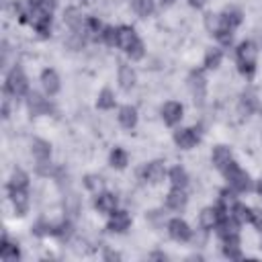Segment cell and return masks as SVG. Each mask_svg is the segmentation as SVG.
Listing matches in <instances>:
<instances>
[{
  "label": "cell",
  "mask_w": 262,
  "mask_h": 262,
  "mask_svg": "<svg viewBox=\"0 0 262 262\" xmlns=\"http://www.w3.org/2000/svg\"><path fill=\"white\" fill-rule=\"evenodd\" d=\"M235 57H237V68L244 76H252L256 72V61H258V47L254 41H242L235 49Z\"/></svg>",
  "instance_id": "1"
},
{
  "label": "cell",
  "mask_w": 262,
  "mask_h": 262,
  "mask_svg": "<svg viewBox=\"0 0 262 262\" xmlns=\"http://www.w3.org/2000/svg\"><path fill=\"white\" fill-rule=\"evenodd\" d=\"M221 172H223V178L227 180V186L233 188L235 192H246V190L252 188V178H250V174H248L239 164H235L233 160H231Z\"/></svg>",
  "instance_id": "2"
},
{
  "label": "cell",
  "mask_w": 262,
  "mask_h": 262,
  "mask_svg": "<svg viewBox=\"0 0 262 262\" xmlns=\"http://www.w3.org/2000/svg\"><path fill=\"white\" fill-rule=\"evenodd\" d=\"M4 92H6L8 96H14V98L25 96V94H29V92H31V90H29V80H27L25 72H23L18 66H14V68L6 74Z\"/></svg>",
  "instance_id": "3"
},
{
  "label": "cell",
  "mask_w": 262,
  "mask_h": 262,
  "mask_svg": "<svg viewBox=\"0 0 262 262\" xmlns=\"http://www.w3.org/2000/svg\"><path fill=\"white\" fill-rule=\"evenodd\" d=\"M29 23L41 37L51 33V12L43 10L41 6H29Z\"/></svg>",
  "instance_id": "4"
},
{
  "label": "cell",
  "mask_w": 262,
  "mask_h": 262,
  "mask_svg": "<svg viewBox=\"0 0 262 262\" xmlns=\"http://www.w3.org/2000/svg\"><path fill=\"white\" fill-rule=\"evenodd\" d=\"M188 88L192 92V98L196 104H203L205 102V96H207V78L201 70H192L188 74Z\"/></svg>",
  "instance_id": "5"
},
{
  "label": "cell",
  "mask_w": 262,
  "mask_h": 262,
  "mask_svg": "<svg viewBox=\"0 0 262 262\" xmlns=\"http://www.w3.org/2000/svg\"><path fill=\"white\" fill-rule=\"evenodd\" d=\"M199 139H201V131L196 127H184L174 131V143L180 149H192L199 143Z\"/></svg>",
  "instance_id": "6"
},
{
  "label": "cell",
  "mask_w": 262,
  "mask_h": 262,
  "mask_svg": "<svg viewBox=\"0 0 262 262\" xmlns=\"http://www.w3.org/2000/svg\"><path fill=\"white\" fill-rule=\"evenodd\" d=\"M166 229H168V235H170L174 242H188V239L192 237L190 225H188L184 219H180V217L170 219L168 225H166Z\"/></svg>",
  "instance_id": "7"
},
{
  "label": "cell",
  "mask_w": 262,
  "mask_h": 262,
  "mask_svg": "<svg viewBox=\"0 0 262 262\" xmlns=\"http://www.w3.org/2000/svg\"><path fill=\"white\" fill-rule=\"evenodd\" d=\"M27 108H29V113L33 117H41V115H47L51 111V104L43 94L33 90V92L27 94Z\"/></svg>",
  "instance_id": "8"
},
{
  "label": "cell",
  "mask_w": 262,
  "mask_h": 262,
  "mask_svg": "<svg viewBox=\"0 0 262 262\" xmlns=\"http://www.w3.org/2000/svg\"><path fill=\"white\" fill-rule=\"evenodd\" d=\"M182 113H184V108H182V104H180V102H176V100H168V102H164V104H162V108H160L162 121H164L166 125H170V127H174V125H178V123H180Z\"/></svg>",
  "instance_id": "9"
},
{
  "label": "cell",
  "mask_w": 262,
  "mask_h": 262,
  "mask_svg": "<svg viewBox=\"0 0 262 262\" xmlns=\"http://www.w3.org/2000/svg\"><path fill=\"white\" fill-rule=\"evenodd\" d=\"M223 215H229V213H223L217 205H215V207H205V209L199 213V225H201V229H205V231L215 229L217 223H219V219H221Z\"/></svg>",
  "instance_id": "10"
},
{
  "label": "cell",
  "mask_w": 262,
  "mask_h": 262,
  "mask_svg": "<svg viewBox=\"0 0 262 262\" xmlns=\"http://www.w3.org/2000/svg\"><path fill=\"white\" fill-rule=\"evenodd\" d=\"M131 227V215L127 211H113L106 221V229L113 233H123Z\"/></svg>",
  "instance_id": "11"
},
{
  "label": "cell",
  "mask_w": 262,
  "mask_h": 262,
  "mask_svg": "<svg viewBox=\"0 0 262 262\" xmlns=\"http://www.w3.org/2000/svg\"><path fill=\"white\" fill-rule=\"evenodd\" d=\"M117 196L113 192H106V190H100L96 192V199H94V209L102 215H111L113 211H117Z\"/></svg>",
  "instance_id": "12"
},
{
  "label": "cell",
  "mask_w": 262,
  "mask_h": 262,
  "mask_svg": "<svg viewBox=\"0 0 262 262\" xmlns=\"http://www.w3.org/2000/svg\"><path fill=\"white\" fill-rule=\"evenodd\" d=\"M41 86H43V90H45L47 96H55L59 92V88H61V80H59L57 72L51 70V68L43 70L41 72Z\"/></svg>",
  "instance_id": "13"
},
{
  "label": "cell",
  "mask_w": 262,
  "mask_h": 262,
  "mask_svg": "<svg viewBox=\"0 0 262 262\" xmlns=\"http://www.w3.org/2000/svg\"><path fill=\"white\" fill-rule=\"evenodd\" d=\"M143 180H147V182H151V184H158V182H162L164 180V176H166V166H164V162H160V160H154V162H149V164H145L143 166Z\"/></svg>",
  "instance_id": "14"
},
{
  "label": "cell",
  "mask_w": 262,
  "mask_h": 262,
  "mask_svg": "<svg viewBox=\"0 0 262 262\" xmlns=\"http://www.w3.org/2000/svg\"><path fill=\"white\" fill-rule=\"evenodd\" d=\"M8 196H10V203H12L16 215H25L29 211L31 201H29L27 188H12V190H8Z\"/></svg>",
  "instance_id": "15"
},
{
  "label": "cell",
  "mask_w": 262,
  "mask_h": 262,
  "mask_svg": "<svg viewBox=\"0 0 262 262\" xmlns=\"http://www.w3.org/2000/svg\"><path fill=\"white\" fill-rule=\"evenodd\" d=\"M237 111H239L242 117H250V115H254V113L258 111V96H256V92H252V90L242 92L239 102H237Z\"/></svg>",
  "instance_id": "16"
},
{
  "label": "cell",
  "mask_w": 262,
  "mask_h": 262,
  "mask_svg": "<svg viewBox=\"0 0 262 262\" xmlns=\"http://www.w3.org/2000/svg\"><path fill=\"white\" fill-rule=\"evenodd\" d=\"M219 16H221V27L231 29V31H235L244 20V12L239 8H235V6H227Z\"/></svg>",
  "instance_id": "17"
},
{
  "label": "cell",
  "mask_w": 262,
  "mask_h": 262,
  "mask_svg": "<svg viewBox=\"0 0 262 262\" xmlns=\"http://www.w3.org/2000/svg\"><path fill=\"white\" fill-rule=\"evenodd\" d=\"M188 203V196H186V190L184 188H176L172 186V190L166 194V207L172 209V211H182Z\"/></svg>",
  "instance_id": "18"
},
{
  "label": "cell",
  "mask_w": 262,
  "mask_h": 262,
  "mask_svg": "<svg viewBox=\"0 0 262 262\" xmlns=\"http://www.w3.org/2000/svg\"><path fill=\"white\" fill-rule=\"evenodd\" d=\"M221 244H223V254H225V258H229V260H239V258H242L239 233H235V235H227V237H221Z\"/></svg>",
  "instance_id": "19"
},
{
  "label": "cell",
  "mask_w": 262,
  "mask_h": 262,
  "mask_svg": "<svg viewBox=\"0 0 262 262\" xmlns=\"http://www.w3.org/2000/svg\"><path fill=\"white\" fill-rule=\"evenodd\" d=\"M117 80H119V86L123 90H131L135 86V82H137V74H135V70L129 63H119Z\"/></svg>",
  "instance_id": "20"
},
{
  "label": "cell",
  "mask_w": 262,
  "mask_h": 262,
  "mask_svg": "<svg viewBox=\"0 0 262 262\" xmlns=\"http://www.w3.org/2000/svg\"><path fill=\"white\" fill-rule=\"evenodd\" d=\"M63 23L72 29V31H84V23L86 18H82V10L76 6H70L63 10Z\"/></svg>",
  "instance_id": "21"
},
{
  "label": "cell",
  "mask_w": 262,
  "mask_h": 262,
  "mask_svg": "<svg viewBox=\"0 0 262 262\" xmlns=\"http://www.w3.org/2000/svg\"><path fill=\"white\" fill-rule=\"evenodd\" d=\"M117 33H119V39H117V47H121L123 51H127L139 37H137V33H135V29L133 27H129V25H121V27H117Z\"/></svg>",
  "instance_id": "22"
},
{
  "label": "cell",
  "mask_w": 262,
  "mask_h": 262,
  "mask_svg": "<svg viewBox=\"0 0 262 262\" xmlns=\"http://www.w3.org/2000/svg\"><path fill=\"white\" fill-rule=\"evenodd\" d=\"M137 108L135 106H131V104H125V106H121L119 108V113H117V121L121 123V127H125V129H133L135 125H137Z\"/></svg>",
  "instance_id": "23"
},
{
  "label": "cell",
  "mask_w": 262,
  "mask_h": 262,
  "mask_svg": "<svg viewBox=\"0 0 262 262\" xmlns=\"http://www.w3.org/2000/svg\"><path fill=\"white\" fill-rule=\"evenodd\" d=\"M31 154L37 162H43V160H49L51 158V143L41 139V137H35L31 141Z\"/></svg>",
  "instance_id": "24"
},
{
  "label": "cell",
  "mask_w": 262,
  "mask_h": 262,
  "mask_svg": "<svg viewBox=\"0 0 262 262\" xmlns=\"http://www.w3.org/2000/svg\"><path fill=\"white\" fill-rule=\"evenodd\" d=\"M231 160H233V156H231V149H229L227 145H217V147H213L211 162H213V166H215L217 170H223Z\"/></svg>",
  "instance_id": "25"
},
{
  "label": "cell",
  "mask_w": 262,
  "mask_h": 262,
  "mask_svg": "<svg viewBox=\"0 0 262 262\" xmlns=\"http://www.w3.org/2000/svg\"><path fill=\"white\" fill-rule=\"evenodd\" d=\"M0 258L6 260V262H12V260H18L20 258V250L14 242H10L6 235L2 237V246H0Z\"/></svg>",
  "instance_id": "26"
},
{
  "label": "cell",
  "mask_w": 262,
  "mask_h": 262,
  "mask_svg": "<svg viewBox=\"0 0 262 262\" xmlns=\"http://www.w3.org/2000/svg\"><path fill=\"white\" fill-rule=\"evenodd\" d=\"M102 31H104V27H102V23L98 18H94V16H88L86 18V23H84L86 37H90L94 41H102Z\"/></svg>",
  "instance_id": "27"
},
{
  "label": "cell",
  "mask_w": 262,
  "mask_h": 262,
  "mask_svg": "<svg viewBox=\"0 0 262 262\" xmlns=\"http://www.w3.org/2000/svg\"><path fill=\"white\" fill-rule=\"evenodd\" d=\"M168 178H170V184L176 188H186V184H188V174L182 166H174L168 172Z\"/></svg>",
  "instance_id": "28"
},
{
  "label": "cell",
  "mask_w": 262,
  "mask_h": 262,
  "mask_svg": "<svg viewBox=\"0 0 262 262\" xmlns=\"http://www.w3.org/2000/svg\"><path fill=\"white\" fill-rule=\"evenodd\" d=\"M108 164H111L113 168H117V170H123V168L129 164V154H127L123 147H115V149L111 151V156H108Z\"/></svg>",
  "instance_id": "29"
},
{
  "label": "cell",
  "mask_w": 262,
  "mask_h": 262,
  "mask_svg": "<svg viewBox=\"0 0 262 262\" xmlns=\"http://www.w3.org/2000/svg\"><path fill=\"white\" fill-rule=\"evenodd\" d=\"M221 61H223V51H221L219 47H211V49H207V53H205V61H203L207 70H215V68H219Z\"/></svg>",
  "instance_id": "30"
},
{
  "label": "cell",
  "mask_w": 262,
  "mask_h": 262,
  "mask_svg": "<svg viewBox=\"0 0 262 262\" xmlns=\"http://www.w3.org/2000/svg\"><path fill=\"white\" fill-rule=\"evenodd\" d=\"M115 102H117V98H115L113 90H108V88H102V90L98 92V98H96V106H98L100 111H111V108H115Z\"/></svg>",
  "instance_id": "31"
},
{
  "label": "cell",
  "mask_w": 262,
  "mask_h": 262,
  "mask_svg": "<svg viewBox=\"0 0 262 262\" xmlns=\"http://www.w3.org/2000/svg\"><path fill=\"white\" fill-rule=\"evenodd\" d=\"M27 186H29L27 172H23L20 168H14L10 178H8V190H12V188H27Z\"/></svg>",
  "instance_id": "32"
},
{
  "label": "cell",
  "mask_w": 262,
  "mask_h": 262,
  "mask_svg": "<svg viewBox=\"0 0 262 262\" xmlns=\"http://www.w3.org/2000/svg\"><path fill=\"white\" fill-rule=\"evenodd\" d=\"M229 213H231V217H235V221H239V225L250 223V219H252V207H248L244 203H235Z\"/></svg>",
  "instance_id": "33"
},
{
  "label": "cell",
  "mask_w": 262,
  "mask_h": 262,
  "mask_svg": "<svg viewBox=\"0 0 262 262\" xmlns=\"http://www.w3.org/2000/svg\"><path fill=\"white\" fill-rule=\"evenodd\" d=\"M133 10L139 16L147 18V16H151L156 12V2L154 0H133Z\"/></svg>",
  "instance_id": "34"
},
{
  "label": "cell",
  "mask_w": 262,
  "mask_h": 262,
  "mask_svg": "<svg viewBox=\"0 0 262 262\" xmlns=\"http://www.w3.org/2000/svg\"><path fill=\"white\" fill-rule=\"evenodd\" d=\"M35 170H37V174L39 176H43V178H57V174H59V170L55 168V164H51L49 160H43V162H37L35 164Z\"/></svg>",
  "instance_id": "35"
},
{
  "label": "cell",
  "mask_w": 262,
  "mask_h": 262,
  "mask_svg": "<svg viewBox=\"0 0 262 262\" xmlns=\"http://www.w3.org/2000/svg\"><path fill=\"white\" fill-rule=\"evenodd\" d=\"M84 186L90 190V192H100L102 188H104V180H102V176H98V174H86L84 176Z\"/></svg>",
  "instance_id": "36"
},
{
  "label": "cell",
  "mask_w": 262,
  "mask_h": 262,
  "mask_svg": "<svg viewBox=\"0 0 262 262\" xmlns=\"http://www.w3.org/2000/svg\"><path fill=\"white\" fill-rule=\"evenodd\" d=\"M63 209H66V213H68L70 217H76V215L80 213V199H78L76 194H68V196L63 199Z\"/></svg>",
  "instance_id": "37"
},
{
  "label": "cell",
  "mask_w": 262,
  "mask_h": 262,
  "mask_svg": "<svg viewBox=\"0 0 262 262\" xmlns=\"http://www.w3.org/2000/svg\"><path fill=\"white\" fill-rule=\"evenodd\" d=\"M55 225H57V223L37 221V223L33 225V233H35V235H55Z\"/></svg>",
  "instance_id": "38"
},
{
  "label": "cell",
  "mask_w": 262,
  "mask_h": 262,
  "mask_svg": "<svg viewBox=\"0 0 262 262\" xmlns=\"http://www.w3.org/2000/svg\"><path fill=\"white\" fill-rule=\"evenodd\" d=\"M205 29L215 35V33L221 29V16L215 14V12H207V14H205Z\"/></svg>",
  "instance_id": "39"
},
{
  "label": "cell",
  "mask_w": 262,
  "mask_h": 262,
  "mask_svg": "<svg viewBox=\"0 0 262 262\" xmlns=\"http://www.w3.org/2000/svg\"><path fill=\"white\" fill-rule=\"evenodd\" d=\"M133 61H137V59H143V55H145V45H143V41L141 39H137L127 51H125Z\"/></svg>",
  "instance_id": "40"
},
{
  "label": "cell",
  "mask_w": 262,
  "mask_h": 262,
  "mask_svg": "<svg viewBox=\"0 0 262 262\" xmlns=\"http://www.w3.org/2000/svg\"><path fill=\"white\" fill-rule=\"evenodd\" d=\"M215 39H217L221 45L229 47V45L233 43V31H231V29H225V27H221V29L215 33Z\"/></svg>",
  "instance_id": "41"
},
{
  "label": "cell",
  "mask_w": 262,
  "mask_h": 262,
  "mask_svg": "<svg viewBox=\"0 0 262 262\" xmlns=\"http://www.w3.org/2000/svg\"><path fill=\"white\" fill-rule=\"evenodd\" d=\"M117 39H119L117 27H104V31H102V43L115 47V45H117Z\"/></svg>",
  "instance_id": "42"
},
{
  "label": "cell",
  "mask_w": 262,
  "mask_h": 262,
  "mask_svg": "<svg viewBox=\"0 0 262 262\" xmlns=\"http://www.w3.org/2000/svg\"><path fill=\"white\" fill-rule=\"evenodd\" d=\"M250 223H252L256 229L262 231V209H260V207L252 209V219H250Z\"/></svg>",
  "instance_id": "43"
},
{
  "label": "cell",
  "mask_w": 262,
  "mask_h": 262,
  "mask_svg": "<svg viewBox=\"0 0 262 262\" xmlns=\"http://www.w3.org/2000/svg\"><path fill=\"white\" fill-rule=\"evenodd\" d=\"M188 2H190V6H194V8H201V6H205L207 0H188Z\"/></svg>",
  "instance_id": "44"
},
{
  "label": "cell",
  "mask_w": 262,
  "mask_h": 262,
  "mask_svg": "<svg viewBox=\"0 0 262 262\" xmlns=\"http://www.w3.org/2000/svg\"><path fill=\"white\" fill-rule=\"evenodd\" d=\"M149 258H151V260H166V254H160V252H156V254H151Z\"/></svg>",
  "instance_id": "45"
},
{
  "label": "cell",
  "mask_w": 262,
  "mask_h": 262,
  "mask_svg": "<svg viewBox=\"0 0 262 262\" xmlns=\"http://www.w3.org/2000/svg\"><path fill=\"white\" fill-rule=\"evenodd\" d=\"M104 258H106V260H117V258H119V254H113V252H106V254H104Z\"/></svg>",
  "instance_id": "46"
},
{
  "label": "cell",
  "mask_w": 262,
  "mask_h": 262,
  "mask_svg": "<svg viewBox=\"0 0 262 262\" xmlns=\"http://www.w3.org/2000/svg\"><path fill=\"white\" fill-rule=\"evenodd\" d=\"M43 0H29V6H41Z\"/></svg>",
  "instance_id": "47"
},
{
  "label": "cell",
  "mask_w": 262,
  "mask_h": 262,
  "mask_svg": "<svg viewBox=\"0 0 262 262\" xmlns=\"http://www.w3.org/2000/svg\"><path fill=\"white\" fill-rule=\"evenodd\" d=\"M256 190H258V194H260V196H262V178H260V180H258V186H256Z\"/></svg>",
  "instance_id": "48"
},
{
  "label": "cell",
  "mask_w": 262,
  "mask_h": 262,
  "mask_svg": "<svg viewBox=\"0 0 262 262\" xmlns=\"http://www.w3.org/2000/svg\"><path fill=\"white\" fill-rule=\"evenodd\" d=\"M160 2H162V4H164V6H170V4H174V2H176V0H160Z\"/></svg>",
  "instance_id": "49"
}]
</instances>
